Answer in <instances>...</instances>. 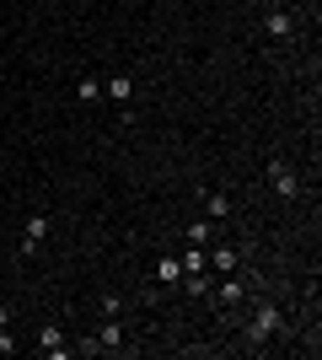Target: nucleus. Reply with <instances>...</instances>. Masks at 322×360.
Wrapping results in <instances>:
<instances>
[{
	"label": "nucleus",
	"mask_w": 322,
	"mask_h": 360,
	"mask_svg": "<svg viewBox=\"0 0 322 360\" xmlns=\"http://www.w3.org/2000/svg\"><path fill=\"white\" fill-rule=\"evenodd\" d=\"M204 215H210V221H226V215H231V199L210 188V194H204Z\"/></svg>",
	"instance_id": "11"
},
{
	"label": "nucleus",
	"mask_w": 322,
	"mask_h": 360,
	"mask_svg": "<svg viewBox=\"0 0 322 360\" xmlns=\"http://www.w3.org/2000/svg\"><path fill=\"white\" fill-rule=\"evenodd\" d=\"M263 32H269L274 44H285V38H290V32H295V16H290V11H279V6H274V11L263 16Z\"/></svg>",
	"instance_id": "6"
},
{
	"label": "nucleus",
	"mask_w": 322,
	"mask_h": 360,
	"mask_svg": "<svg viewBox=\"0 0 322 360\" xmlns=\"http://www.w3.org/2000/svg\"><path fill=\"white\" fill-rule=\"evenodd\" d=\"M38 355H48V360H65V355H70V339H65L60 323H43V328H38Z\"/></svg>",
	"instance_id": "3"
},
{
	"label": "nucleus",
	"mask_w": 322,
	"mask_h": 360,
	"mask_svg": "<svg viewBox=\"0 0 322 360\" xmlns=\"http://www.w3.org/2000/svg\"><path fill=\"white\" fill-rule=\"evenodd\" d=\"M97 312H102V317H119L123 301H119V296H102V301H97Z\"/></svg>",
	"instance_id": "15"
},
{
	"label": "nucleus",
	"mask_w": 322,
	"mask_h": 360,
	"mask_svg": "<svg viewBox=\"0 0 322 360\" xmlns=\"http://www.w3.org/2000/svg\"><path fill=\"white\" fill-rule=\"evenodd\" d=\"M269 183H274V194L285 199V205H295V199H301V178H295L290 162H269Z\"/></svg>",
	"instance_id": "2"
},
{
	"label": "nucleus",
	"mask_w": 322,
	"mask_h": 360,
	"mask_svg": "<svg viewBox=\"0 0 322 360\" xmlns=\"http://www.w3.org/2000/svg\"><path fill=\"white\" fill-rule=\"evenodd\" d=\"M92 339H97V349H123V323H119V317H107Z\"/></svg>",
	"instance_id": "7"
},
{
	"label": "nucleus",
	"mask_w": 322,
	"mask_h": 360,
	"mask_svg": "<svg viewBox=\"0 0 322 360\" xmlns=\"http://www.w3.org/2000/svg\"><path fill=\"white\" fill-rule=\"evenodd\" d=\"M76 97H81V103H97V97H102V81H97V75H81V81H76Z\"/></svg>",
	"instance_id": "13"
},
{
	"label": "nucleus",
	"mask_w": 322,
	"mask_h": 360,
	"mask_svg": "<svg viewBox=\"0 0 322 360\" xmlns=\"http://www.w3.org/2000/svg\"><path fill=\"white\" fill-rule=\"evenodd\" d=\"M43 237H48V215H27V226H22V253H38L43 248Z\"/></svg>",
	"instance_id": "5"
},
{
	"label": "nucleus",
	"mask_w": 322,
	"mask_h": 360,
	"mask_svg": "<svg viewBox=\"0 0 322 360\" xmlns=\"http://www.w3.org/2000/svg\"><path fill=\"white\" fill-rule=\"evenodd\" d=\"M210 231H215L210 221H194V226H188V242H194V248H204V242H210Z\"/></svg>",
	"instance_id": "14"
},
{
	"label": "nucleus",
	"mask_w": 322,
	"mask_h": 360,
	"mask_svg": "<svg viewBox=\"0 0 322 360\" xmlns=\"http://www.w3.org/2000/svg\"><path fill=\"white\" fill-rule=\"evenodd\" d=\"M236 264H242V253H236V248H226V242L210 253V269H220V274H236Z\"/></svg>",
	"instance_id": "9"
},
{
	"label": "nucleus",
	"mask_w": 322,
	"mask_h": 360,
	"mask_svg": "<svg viewBox=\"0 0 322 360\" xmlns=\"http://www.w3.org/2000/svg\"><path fill=\"white\" fill-rule=\"evenodd\" d=\"M247 285H253V280H236V274H220V285H215V301H220V312H231V307H242V301H247Z\"/></svg>",
	"instance_id": "4"
},
{
	"label": "nucleus",
	"mask_w": 322,
	"mask_h": 360,
	"mask_svg": "<svg viewBox=\"0 0 322 360\" xmlns=\"http://www.w3.org/2000/svg\"><path fill=\"white\" fill-rule=\"evenodd\" d=\"M279 328H285L279 307H274V301H258V312H253V323H247V345H269Z\"/></svg>",
	"instance_id": "1"
},
{
	"label": "nucleus",
	"mask_w": 322,
	"mask_h": 360,
	"mask_svg": "<svg viewBox=\"0 0 322 360\" xmlns=\"http://www.w3.org/2000/svg\"><path fill=\"white\" fill-rule=\"evenodd\" d=\"M102 97H113V103H129V97H135V75H107V81H102Z\"/></svg>",
	"instance_id": "8"
},
{
	"label": "nucleus",
	"mask_w": 322,
	"mask_h": 360,
	"mask_svg": "<svg viewBox=\"0 0 322 360\" xmlns=\"http://www.w3.org/2000/svg\"><path fill=\"white\" fill-rule=\"evenodd\" d=\"M0 355H16V339H11V328H0Z\"/></svg>",
	"instance_id": "16"
},
{
	"label": "nucleus",
	"mask_w": 322,
	"mask_h": 360,
	"mask_svg": "<svg viewBox=\"0 0 322 360\" xmlns=\"http://www.w3.org/2000/svg\"><path fill=\"white\" fill-rule=\"evenodd\" d=\"M0 328H11V307H0Z\"/></svg>",
	"instance_id": "17"
},
{
	"label": "nucleus",
	"mask_w": 322,
	"mask_h": 360,
	"mask_svg": "<svg viewBox=\"0 0 322 360\" xmlns=\"http://www.w3.org/2000/svg\"><path fill=\"white\" fill-rule=\"evenodd\" d=\"M156 280H161V285H177V280H183V264H177V258H156Z\"/></svg>",
	"instance_id": "12"
},
{
	"label": "nucleus",
	"mask_w": 322,
	"mask_h": 360,
	"mask_svg": "<svg viewBox=\"0 0 322 360\" xmlns=\"http://www.w3.org/2000/svg\"><path fill=\"white\" fill-rule=\"evenodd\" d=\"M177 264H183V274H204V269H210V253H204V248H194V242H188V253L177 258Z\"/></svg>",
	"instance_id": "10"
}]
</instances>
